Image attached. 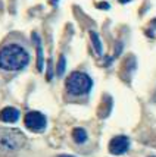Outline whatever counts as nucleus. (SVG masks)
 Returning <instances> with one entry per match:
<instances>
[{
  "mask_svg": "<svg viewBox=\"0 0 156 157\" xmlns=\"http://www.w3.org/2000/svg\"><path fill=\"white\" fill-rule=\"evenodd\" d=\"M30 62V56L18 44H9L0 50V68L5 71H19Z\"/></svg>",
  "mask_w": 156,
  "mask_h": 157,
  "instance_id": "1",
  "label": "nucleus"
},
{
  "mask_svg": "<svg viewBox=\"0 0 156 157\" xmlns=\"http://www.w3.org/2000/svg\"><path fill=\"white\" fill-rule=\"evenodd\" d=\"M27 144V137L19 129L0 128V148L7 151L21 150Z\"/></svg>",
  "mask_w": 156,
  "mask_h": 157,
  "instance_id": "2",
  "label": "nucleus"
},
{
  "mask_svg": "<svg viewBox=\"0 0 156 157\" xmlns=\"http://www.w3.org/2000/svg\"><path fill=\"white\" fill-rule=\"evenodd\" d=\"M93 81L87 74L82 72H72L66 79V90L72 96H82L91 90Z\"/></svg>",
  "mask_w": 156,
  "mask_h": 157,
  "instance_id": "3",
  "label": "nucleus"
},
{
  "mask_svg": "<svg viewBox=\"0 0 156 157\" xmlns=\"http://www.w3.org/2000/svg\"><path fill=\"white\" fill-rule=\"evenodd\" d=\"M24 122H25V126L28 129L34 131V132H40L46 128L47 125V121H46V116L40 113V112H30L25 115L24 117Z\"/></svg>",
  "mask_w": 156,
  "mask_h": 157,
  "instance_id": "4",
  "label": "nucleus"
},
{
  "mask_svg": "<svg viewBox=\"0 0 156 157\" xmlns=\"http://www.w3.org/2000/svg\"><path fill=\"white\" fill-rule=\"evenodd\" d=\"M128 148H130V140L127 137H124V135H118L109 143V151L112 154H115V156L124 154Z\"/></svg>",
  "mask_w": 156,
  "mask_h": 157,
  "instance_id": "5",
  "label": "nucleus"
},
{
  "mask_svg": "<svg viewBox=\"0 0 156 157\" xmlns=\"http://www.w3.org/2000/svg\"><path fill=\"white\" fill-rule=\"evenodd\" d=\"M0 119L6 123H15L19 119V112L15 107H5L0 112Z\"/></svg>",
  "mask_w": 156,
  "mask_h": 157,
  "instance_id": "6",
  "label": "nucleus"
},
{
  "mask_svg": "<svg viewBox=\"0 0 156 157\" xmlns=\"http://www.w3.org/2000/svg\"><path fill=\"white\" fill-rule=\"evenodd\" d=\"M72 137H74L75 143L82 144L86 140H87V132L82 129V128H75L74 132H72Z\"/></svg>",
  "mask_w": 156,
  "mask_h": 157,
  "instance_id": "7",
  "label": "nucleus"
},
{
  "mask_svg": "<svg viewBox=\"0 0 156 157\" xmlns=\"http://www.w3.org/2000/svg\"><path fill=\"white\" fill-rule=\"evenodd\" d=\"M91 38H93V41H94V47H96V52L100 55L102 53V46H100V40H99V37H97V34L96 33H91Z\"/></svg>",
  "mask_w": 156,
  "mask_h": 157,
  "instance_id": "8",
  "label": "nucleus"
},
{
  "mask_svg": "<svg viewBox=\"0 0 156 157\" xmlns=\"http://www.w3.org/2000/svg\"><path fill=\"white\" fill-rule=\"evenodd\" d=\"M65 72V57L61 56V59H59V66H58V75H62Z\"/></svg>",
  "mask_w": 156,
  "mask_h": 157,
  "instance_id": "9",
  "label": "nucleus"
},
{
  "mask_svg": "<svg viewBox=\"0 0 156 157\" xmlns=\"http://www.w3.org/2000/svg\"><path fill=\"white\" fill-rule=\"evenodd\" d=\"M61 157H72V156H61Z\"/></svg>",
  "mask_w": 156,
  "mask_h": 157,
  "instance_id": "10",
  "label": "nucleus"
}]
</instances>
